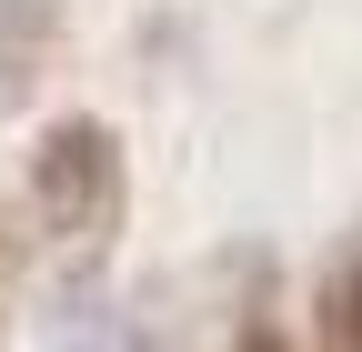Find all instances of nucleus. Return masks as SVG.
<instances>
[{"mask_svg": "<svg viewBox=\"0 0 362 352\" xmlns=\"http://www.w3.org/2000/svg\"><path fill=\"white\" fill-rule=\"evenodd\" d=\"M30 222L71 242V252H101L121 222H131V151H121V131L101 111H61V121H40V141H30Z\"/></svg>", "mask_w": 362, "mask_h": 352, "instance_id": "obj_1", "label": "nucleus"}, {"mask_svg": "<svg viewBox=\"0 0 362 352\" xmlns=\"http://www.w3.org/2000/svg\"><path fill=\"white\" fill-rule=\"evenodd\" d=\"M51 352H131V322L111 312L101 272H71L51 292Z\"/></svg>", "mask_w": 362, "mask_h": 352, "instance_id": "obj_2", "label": "nucleus"}, {"mask_svg": "<svg viewBox=\"0 0 362 352\" xmlns=\"http://www.w3.org/2000/svg\"><path fill=\"white\" fill-rule=\"evenodd\" d=\"M312 342L322 352H362V242L322 262V282H312Z\"/></svg>", "mask_w": 362, "mask_h": 352, "instance_id": "obj_3", "label": "nucleus"}, {"mask_svg": "<svg viewBox=\"0 0 362 352\" xmlns=\"http://www.w3.org/2000/svg\"><path fill=\"white\" fill-rule=\"evenodd\" d=\"M232 352H302V342H292V332H282V322H272V312H252V322H242V332H232Z\"/></svg>", "mask_w": 362, "mask_h": 352, "instance_id": "obj_4", "label": "nucleus"}]
</instances>
